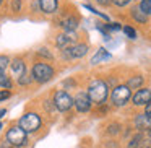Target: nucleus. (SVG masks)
<instances>
[{
	"mask_svg": "<svg viewBox=\"0 0 151 148\" xmlns=\"http://www.w3.org/2000/svg\"><path fill=\"white\" fill-rule=\"evenodd\" d=\"M54 75H55V69L50 64L39 60V62L33 64V67H31V78H33V82L41 83V85L50 82L54 78Z\"/></svg>",
	"mask_w": 151,
	"mask_h": 148,
	"instance_id": "f257e3e1",
	"label": "nucleus"
},
{
	"mask_svg": "<svg viewBox=\"0 0 151 148\" xmlns=\"http://www.w3.org/2000/svg\"><path fill=\"white\" fill-rule=\"evenodd\" d=\"M88 96L91 99V103H96V104H102V103L107 99L109 95V86L106 82L102 80H93L88 85Z\"/></svg>",
	"mask_w": 151,
	"mask_h": 148,
	"instance_id": "f03ea898",
	"label": "nucleus"
},
{
	"mask_svg": "<svg viewBox=\"0 0 151 148\" xmlns=\"http://www.w3.org/2000/svg\"><path fill=\"white\" fill-rule=\"evenodd\" d=\"M41 125H42V119H41V116L37 114V112H24L23 116L20 117V121H18V127H21L26 134H33V132H37L41 129Z\"/></svg>",
	"mask_w": 151,
	"mask_h": 148,
	"instance_id": "7ed1b4c3",
	"label": "nucleus"
},
{
	"mask_svg": "<svg viewBox=\"0 0 151 148\" xmlns=\"http://www.w3.org/2000/svg\"><path fill=\"white\" fill-rule=\"evenodd\" d=\"M5 140H7L12 147H23V145L28 143L26 132H24L21 127H18V125H13V127L8 129Z\"/></svg>",
	"mask_w": 151,
	"mask_h": 148,
	"instance_id": "20e7f679",
	"label": "nucleus"
},
{
	"mask_svg": "<svg viewBox=\"0 0 151 148\" xmlns=\"http://www.w3.org/2000/svg\"><path fill=\"white\" fill-rule=\"evenodd\" d=\"M52 101H54V106H55L60 112H67L68 109H72V106H73V98L67 91H62V90H57V91L54 93Z\"/></svg>",
	"mask_w": 151,
	"mask_h": 148,
	"instance_id": "39448f33",
	"label": "nucleus"
},
{
	"mask_svg": "<svg viewBox=\"0 0 151 148\" xmlns=\"http://www.w3.org/2000/svg\"><path fill=\"white\" fill-rule=\"evenodd\" d=\"M132 98V91L128 90L127 85H119L112 90L111 99L115 106H125L128 103V99Z\"/></svg>",
	"mask_w": 151,
	"mask_h": 148,
	"instance_id": "423d86ee",
	"label": "nucleus"
},
{
	"mask_svg": "<svg viewBox=\"0 0 151 148\" xmlns=\"http://www.w3.org/2000/svg\"><path fill=\"white\" fill-rule=\"evenodd\" d=\"M88 51H89L88 44L76 43V44H73V46L63 49L62 51V56L65 57V59H81V57H85L86 54H88Z\"/></svg>",
	"mask_w": 151,
	"mask_h": 148,
	"instance_id": "0eeeda50",
	"label": "nucleus"
},
{
	"mask_svg": "<svg viewBox=\"0 0 151 148\" xmlns=\"http://www.w3.org/2000/svg\"><path fill=\"white\" fill-rule=\"evenodd\" d=\"M73 106L76 108L78 112H88L91 109V99H89L86 91H80L76 93V96L73 98Z\"/></svg>",
	"mask_w": 151,
	"mask_h": 148,
	"instance_id": "6e6552de",
	"label": "nucleus"
},
{
	"mask_svg": "<svg viewBox=\"0 0 151 148\" xmlns=\"http://www.w3.org/2000/svg\"><path fill=\"white\" fill-rule=\"evenodd\" d=\"M10 72H12V75H13L17 80L26 73V62H24L23 57H15V59H12Z\"/></svg>",
	"mask_w": 151,
	"mask_h": 148,
	"instance_id": "1a4fd4ad",
	"label": "nucleus"
},
{
	"mask_svg": "<svg viewBox=\"0 0 151 148\" xmlns=\"http://www.w3.org/2000/svg\"><path fill=\"white\" fill-rule=\"evenodd\" d=\"M73 44H76V38L73 33H59L55 36V46L62 51L73 46Z\"/></svg>",
	"mask_w": 151,
	"mask_h": 148,
	"instance_id": "9d476101",
	"label": "nucleus"
},
{
	"mask_svg": "<svg viewBox=\"0 0 151 148\" xmlns=\"http://www.w3.org/2000/svg\"><path fill=\"white\" fill-rule=\"evenodd\" d=\"M150 101H151V90H148V88H140L133 95L135 106H146Z\"/></svg>",
	"mask_w": 151,
	"mask_h": 148,
	"instance_id": "9b49d317",
	"label": "nucleus"
},
{
	"mask_svg": "<svg viewBox=\"0 0 151 148\" xmlns=\"http://www.w3.org/2000/svg\"><path fill=\"white\" fill-rule=\"evenodd\" d=\"M39 8L46 15H54L59 8V0H39Z\"/></svg>",
	"mask_w": 151,
	"mask_h": 148,
	"instance_id": "f8f14e48",
	"label": "nucleus"
},
{
	"mask_svg": "<svg viewBox=\"0 0 151 148\" xmlns=\"http://www.w3.org/2000/svg\"><path fill=\"white\" fill-rule=\"evenodd\" d=\"M60 26H62L63 33H73L78 28V18L75 17H65L60 21Z\"/></svg>",
	"mask_w": 151,
	"mask_h": 148,
	"instance_id": "ddd939ff",
	"label": "nucleus"
},
{
	"mask_svg": "<svg viewBox=\"0 0 151 148\" xmlns=\"http://www.w3.org/2000/svg\"><path fill=\"white\" fill-rule=\"evenodd\" d=\"M111 52H107V49H104V47H101V49H98V52L94 54V56L91 57V64L93 65H98V64L101 62H106V60L111 59Z\"/></svg>",
	"mask_w": 151,
	"mask_h": 148,
	"instance_id": "4468645a",
	"label": "nucleus"
},
{
	"mask_svg": "<svg viewBox=\"0 0 151 148\" xmlns=\"http://www.w3.org/2000/svg\"><path fill=\"white\" fill-rule=\"evenodd\" d=\"M135 125H137V129H140V130L150 129L151 127V119L148 117L146 114H140V116H137V119H135Z\"/></svg>",
	"mask_w": 151,
	"mask_h": 148,
	"instance_id": "2eb2a0df",
	"label": "nucleus"
},
{
	"mask_svg": "<svg viewBox=\"0 0 151 148\" xmlns=\"http://www.w3.org/2000/svg\"><path fill=\"white\" fill-rule=\"evenodd\" d=\"M0 88H4V90L13 88V80H12L5 72H2V70H0Z\"/></svg>",
	"mask_w": 151,
	"mask_h": 148,
	"instance_id": "dca6fc26",
	"label": "nucleus"
},
{
	"mask_svg": "<svg viewBox=\"0 0 151 148\" xmlns=\"http://www.w3.org/2000/svg\"><path fill=\"white\" fill-rule=\"evenodd\" d=\"M132 18H133L135 21H138V23H146L148 21V17L138 7H135L133 10H132Z\"/></svg>",
	"mask_w": 151,
	"mask_h": 148,
	"instance_id": "f3484780",
	"label": "nucleus"
},
{
	"mask_svg": "<svg viewBox=\"0 0 151 148\" xmlns=\"http://www.w3.org/2000/svg\"><path fill=\"white\" fill-rule=\"evenodd\" d=\"M143 85V77H133V78H130L127 82V86H128V90H138L140 86Z\"/></svg>",
	"mask_w": 151,
	"mask_h": 148,
	"instance_id": "a211bd4d",
	"label": "nucleus"
},
{
	"mask_svg": "<svg viewBox=\"0 0 151 148\" xmlns=\"http://www.w3.org/2000/svg\"><path fill=\"white\" fill-rule=\"evenodd\" d=\"M138 8H140L146 17H150L151 15V0H141L140 5H138Z\"/></svg>",
	"mask_w": 151,
	"mask_h": 148,
	"instance_id": "6ab92c4d",
	"label": "nucleus"
},
{
	"mask_svg": "<svg viewBox=\"0 0 151 148\" xmlns=\"http://www.w3.org/2000/svg\"><path fill=\"white\" fill-rule=\"evenodd\" d=\"M143 140V134H137L133 138L130 140V143H128L127 148H138V145H140V142Z\"/></svg>",
	"mask_w": 151,
	"mask_h": 148,
	"instance_id": "aec40b11",
	"label": "nucleus"
},
{
	"mask_svg": "<svg viewBox=\"0 0 151 148\" xmlns=\"http://www.w3.org/2000/svg\"><path fill=\"white\" fill-rule=\"evenodd\" d=\"M10 57L8 56H0V70H2V72H5V70L8 69V67H10Z\"/></svg>",
	"mask_w": 151,
	"mask_h": 148,
	"instance_id": "412c9836",
	"label": "nucleus"
},
{
	"mask_svg": "<svg viewBox=\"0 0 151 148\" xmlns=\"http://www.w3.org/2000/svg\"><path fill=\"white\" fill-rule=\"evenodd\" d=\"M10 10L13 13H20L21 12V0H10Z\"/></svg>",
	"mask_w": 151,
	"mask_h": 148,
	"instance_id": "4be33fe9",
	"label": "nucleus"
},
{
	"mask_svg": "<svg viewBox=\"0 0 151 148\" xmlns=\"http://www.w3.org/2000/svg\"><path fill=\"white\" fill-rule=\"evenodd\" d=\"M122 30H124V33H125L127 38H130V39H137V31H135L132 26H124Z\"/></svg>",
	"mask_w": 151,
	"mask_h": 148,
	"instance_id": "5701e85b",
	"label": "nucleus"
},
{
	"mask_svg": "<svg viewBox=\"0 0 151 148\" xmlns=\"http://www.w3.org/2000/svg\"><path fill=\"white\" fill-rule=\"evenodd\" d=\"M31 82H33V78H31V77H28L26 73H24L23 77H20V78H18V83H20V86H28Z\"/></svg>",
	"mask_w": 151,
	"mask_h": 148,
	"instance_id": "b1692460",
	"label": "nucleus"
},
{
	"mask_svg": "<svg viewBox=\"0 0 151 148\" xmlns=\"http://www.w3.org/2000/svg\"><path fill=\"white\" fill-rule=\"evenodd\" d=\"M12 96V91L10 90H0V101H5Z\"/></svg>",
	"mask_w": 151,
	"mask_h": 148,
	"instance_id": "393cba45",
	"label": "nucleus"
},
{
	"mask_svg": "<svg viewBox=\"0 0 151 148\" xmlns=\"http://www.w3.org/2000/svg\"><path fill=\"white\" fill-rule=\"evenodd\" d=\"M130 2H133V0H114L112 4L117 5V7H125V5H128Z\"/></svg>",
	"mask_w": 151,
	"mask_h": 148,
	"instance_id": "a878e982",
	"label": "nucleus"
},
{
	"mask_svg": "<svg viewBox=\"0 0 151 148\" xmlns=\"http://www.w3.org/2000/svg\"><path fill=\"white\" fill-rule=\"evenodd\" d=\"M37 54H39V56L47 57V59H52V54H50V52H47V49H46V47H41V49L37 51Z\"/></svg>",
	"mask_w": 151,
	"mask_h": 148,
	"instance_id": "bb28decb",
	"label": "nucleus"
},
{
	"mask_svg": "<svg viewBox=\"0 0 151 148\" xmlns=\"http://www.w3.org/2000/svg\"><path fill=\"white\" fill-rule=\"evenodd\" d=\"M138 148H151V142L150 140H141Z\"/></svg>",
	"mask_w": 151,
	"mask_h": 148,
	"instance_id": "cd10ccee",
	"label": "nucleus"
},
{
	"mask_svg": "<svg viewBox=\"0 0 151 148\" xmlns=\"http://www.w3.org/2000/svg\"><path fill=\"white\" fill-rule=\"evenodd\" d=\"M96 2H98L99 5H102V7H107V5H111L114 0H96Z\"/></svg>",
	"mask_w": 151,
	"mask_h": 148,
	"instance_id": "c85d7f7f",
	"label": "nucleus"
},
{
	"mask_svg": "<svg viewBox=\"0 0 151 148\" xmlns=\"http://www.w3.org/2000/svg\"><path fill=\"white\" fill-rule=\"evenodd\" d=\"M145 114H146L148 117L151 119V101H150V103H148V104H146V109H145Z\"/></svg>",
	"mask_w": 151,
	"mask_h": 148,
	"instance_id": "c756f323",
	"label": "nucleus"
},
{
	"mask_svg": "<svg viewBox=\"0 0 151 148\" xmlns=\"http://www.w3.org/2000/svg\"><path fill=\"white\" fill-rule=\"evenodd\" d=\"M0 148H12V145L8 143L7 140H4V142H2V145H0Z\"/></svg>",
	"mask_w": 151,
	"mask_h": 148,
	"instance_id": "7c9ffc66",
	"label": "nucleus"
},
{
	"mask_svg": "<svg viewBox=\"0 0 151 148\" xmlns=\"http://www.w3.org/2000/svg\"><path fill=\"white\" fill-rule=\"evenodd\" d=\"M5 112H7L5 109H0V117H4V114H5Z\"/></svg>",
	"mask_w": 151,
	"mask_h": 148,
	"instance_id": "2f4dec72",
	"label": "nucleus"
},
{
	"mask_svg": "<svg viewBox=\"0 0 151 148\" xmlns=\"http://www.w3.org/2000/svg\"><path fill=\"white\" fill-rule=\"evenodd\" d=\"M148 134H150V138H151V127L148 129Z\"/></svg>",
	"mask_w": 151,
	"mask_h": 148,
	"instance_id": "473e14b6",
	"label": "nucleus"
},
{
	"mask_svg": "<svg viewBox=\"0 0 151 148\" xmlns=\"http://www.w3.org/2000/svg\"><path fill=\"white\" fill-rule=\"evenodd\" d=\"M2 4H4V0H0V7H2Z\"/></svg>",
	"mask_w": 151,
	"mask_h": 148,
	"instance_id": "72a5a7b5",
	"label": "nucleus"
},
{
	"mask_svg": "<svg viewBox=\"0 0 151 148\" xmlns=\"http://www.w3.org/2000/svg\"><path fill=\"white\" fill-rule=\"evenodd\" d=\"M0 129H2V122H0Z\"/></svg>",
	"mask_w": 151,
	"mask_h": 148,
	"instance_id": "f704fd0d",
	"label": "nucleus"
}]
</instances>
